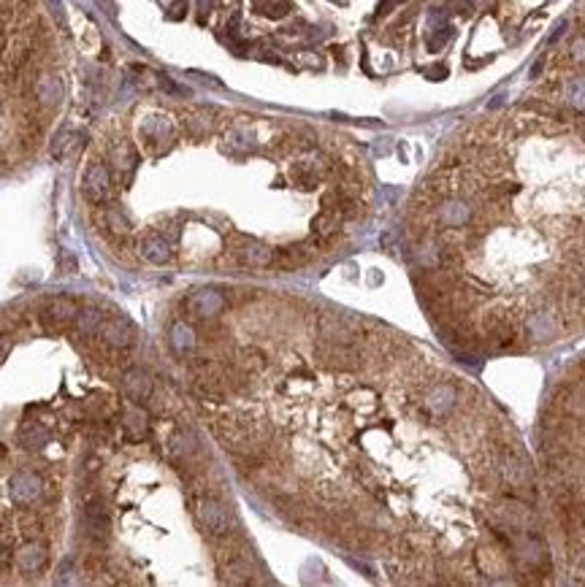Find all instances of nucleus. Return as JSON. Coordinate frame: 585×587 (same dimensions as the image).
Returning <instances> with one entry per match:
<instances>
[{"label":"nucleus","mask_w":585,"mask_h":587,"mask_svg":"<svg viewBox=\"0 0 585 587\" xmlns=\"http://www.w3.org/2000/svg\"><path fill=\"white\" fill-rule=\"evenodd\" d=\"M125 431L130 433L133 441H139V438L146 436V415H144L139 406H133V409L125 412Z\"/></svg>","instance_id":"6ab92c4d"},{"label":"nucleus","mask_w":585,"mask_h":587,"mask_svg":"<svg viewBox=\"0 0 585 587\" xmlns=\"http://www.w3.org/2000/svg\"><path fill=\"white\" fill-rule=\"evenodd\" d=\"M41 496V479L30 471H19L11 479V498L17 503H33Z\"/></svg>","instance_id":"6e6552de"},{"label":"nucleus","mask_w":585,"mask_h":587,"mask_svg":"<svg viewBox=\"0 0 585 587\" xmlns=\"http://www.w3.org/2000/svg\"><path fill=\"white\" fill-rule=\"evenodd\" d=\"M239 258L244 260L247 265L263 268V265H271V263H274V249H268L266 244H260V241H244L239 246Z\"/></svg>","instance_id":"9d476101"},{"label":"nucleus","mask_w":585,"mask_h":587,"mask_svg":"<svg viewBox=\"0 0 585 587\" xmlns=\"http://www.w3.org/2000/svg\"><path fill=\"white\" fill-rule=\"evenodd\" d=\"M317 358L322 365L341 368V371L355 368V365L360 363V355H358L355 346H350V341H328V344H322L317 349Z\"/></svg>","instance_id":"f03ea898"},{"label":"nucleus","mask_w":585,"mask_h":587,"mask_svg":"<svg viewBox=\"0 0 585 587\" xmlns=\"http://www.w3.org/2000/svg\"><path fill=\"white\" fill-rule=\"evenodd\" d=\"M567 101L577 108H585V76L574 79L572 84L567 87Z\"/></svg>","instance_id":"412c9836"},{"label":"nucleus","mask_w":585,"mask_h":587,"mask_svg":"<svg viewBox=\"0 0 585 587\" xmlns=\"http://www.w3.org/2000/svg\"><path fill=\"white\" fill-rule=\"evenodd\" d=\"M258 8H260V14H266V17L279 19L290 11V3H287V0H274L271 6H258Z\"/></svg>","instance_id":"4be33fe9"},{"label":"nucleus","mask_w":585,"mask_h":587,"mask_svg":"<svg viewBox=\"0 0 585 587\" xmlns=\"http://www.w3.org/2000/svg\"><path fill=\"white\" fill-rule=\"evenodd\" d=\"M122 387H125V393H127L130 400L144 403L146 398L152 396V377H149L144 368H130V371H125Z\"/></svg>","instance_id":"0eeeda50"},{"label":"nucleus","mask_w":585,"mask_h":587,"mask_svg":"<svg viewBox=\"0 0 585 587\" xmlns=\"http://www.w3.org/2000/svg\"><path fill=\"white\" fill-rule=\"evenodd\" d=\"M141 255L149 263H155V265H163V263H168L171 260V244L165 241L163 236H144L141 239Z\"/></svg>","instance_id":"9b49d317"},{"label":"nucleus","mask_w":585,"mask_h":587,"mask_svg":"<svg viewBox=\"0 0 585 587\" xmlns=\"http://www.w3.org/2000/svg\"><path fill=\"white\" fill-rule=\"evenodd\" d=\"M455 400H458L455 387H450V384H436V387L426 396V409L434 417H444L447 412H453Z\"/></svg>","instance_id":"1a4fd4ad"},{"label":"nucleus","mask_w":585,"mask_h":587,"mask_svg":"<svg viewBox=\"0 0 585 587\" xmlns=\"http://www.w3.org/2000/svg\"><path fill=\"white\" fill-rule=\"evenodd\" d=\"M76 314H79V306L73 303L68 295H57V298H52L49 303H46V309H44V320L52 325L54 330L65 328V325H71L73 320H76Z\"/></svg>","instance_id":"20e7f679"},{"label":"nucleus","mask_w":585,"mask_h":587,"mask_svg":"<svg viewBox=\"0 0 585 587\" xmlns=\"http://www.w3.org/2000/svg\"><path fill=\"white\" fill-rule=\"evenodd\" d=\"M98 333L103 336L106 344L120 346V349H125V346H130L136 341V328H133L125 317H111L106 322H101V330H98Z\"/></svg>","instance_id":"39448f33"},{"label":"nucleus","mask_w":585,"mask_h":587,"mask_svg":"<svg viewBox=\"0 0 585 587\" xmlns=\"http://www.w3.org/2000/svg\"><path fill=\"white\" fill-rule=\"evenodd\" d=\"M182 14H184V0H177V6H174V11H171V17L182 19Z\"/></svg>","instance_id":"a878e982"},{"label":"nucleus","mask_w":585,"mask_h":587,"mask_svg":"<svg viewBox=\"0 0 585 587\" xmlns=\"http://www.w3.org/2000/svg\"><path fill=\"white\" fill-rule=\"evenodd\" d=\"M195 515L198 522L203 525V531L212 536H228L233 531V519L231 512L214 498H201L195 503Z\"/></svg>","instance_id":"f257e3e1"},{"label":"nucleus","mask_w":585,"mask_h":587,"mask_svg":"<svg viewBox=\"0 0 585 587\" xmlns=\"http://www.w3.org/2000/svg\"><path fill=\"white\" fill-rule=\"evenodd\" d=\"M76 144H79V136L65 133L63 139H57V144H54V157H65L71 152V146H76Z\"/></svg>","instance_id":"5701e85b"},{"label":"nucleus","mask_w":585,"mask_h":587,"mask_svg":"<svg viewBox=\"0 0 585 587\" xmlns=\"http://www.w3.org/2000/svg\"><path fill=\"white\" fill-rule=\"evenodd\" d=\"M526 328H529V333H531L534 339H550L555 333V322H553V317H550L548 311H536V314L529 317Z\"/></svg>","instance_id":"2eb2a0df"},{"label":"nucleus","mask_w":585,"mask_h":587,"mask_svg":"<svg viewBox=\"0 0 585 587\" xmlns=\"http://www.w3.org/2000/svg\"><path fill=\"white\" fill-rule=\"evenodd\" d=\"M106 220H108V225H111V230H114V233H127V220H125L117 208H111V211H108Z\"/></svg>","instance_id":"b1692460"},{"label":"nucleus","mask_w":585,"mask_h":587,"mask_svg":"<svg viewBox=\"0 0 585 587\" xmlns=\"http://www.w3.org/2000/svg\"><path fill=\"white\" fill-rule=\"evenodd\" d=\"M472 220V206L463 203V201H447L442 208H439V222L450 225V227H461Z\"/></svg>","instance_id":"f8f14e48"},{"label":"nucleus","mask_w":585,"mask_h":587,"mask_svg":"<svg viewBox=\"0 0 585 587\" xmlns=\"http://www.w3.org/2000/svg\"><path fill=\"white\" fill-rule=\"evenodd\" d=\"M572 54H574L577 60H585V38L574 41V46H572Z\"/></svg>","instance_id":"393cba45"},{"label":"nucleus","mask_w":585,"mask_h":587,"mask_svg":"<svg viewBox=\"0 0 585 587\" xmlns=\"http://www.w3.org/2000/svg\"><path fill=\"white\" fill-rule=\"evenodd\" d=\"M222 306H225V298H222L220 290H214V287L195 290V293L187 298V309L193 311V314H198V317H203V320H206V317H214V314H220Z\"/></svg>","instance_id":"7ed1b4c3"},{"label":"nucleus","mask_w":585,"mask_h":587,"mask_svg":"<svg viewBox=\"0 0 585 587\" xmlns=\"http://www.w3.org/2000/svg\"><path fill=\"white\" fill-rule=\"evenodd\" d=\"M49 441V431L41 428V425H33V428H25L22 431V444L27 449H41Z\"/></svg>","instance_id":"aec40b11"},{"label":"nucleus","mask_w":585,"mask_h":587,"mask_svg":"<svg viewBox=\"0 0 585 587\" xmlns=\"http://www.w3.org/2000/svg\"><path fill=\"white\" fill-rule=\"evenodd\" d=\"M84 531L92 538H106L108 534V517L101 509H87L84 512Z\"/></svg>","instance_id":"a211bd4d"},{"label":"nucleus","mask_w":585,"mask_h":587,"mask_svg":"<svg viewBox=\"0 0 585 587\" xmlns=\"http://www.w3.org/2000/svg\"><path fill=\"white\" fill-rule=\"evenodd\" d=\"M101 322H103V314L95 309V306H87V309H79L76 314V328L84 336H92L101 330Z\"/></svg>","instance_id":"dca6fc26"},{"label":"nucleus","mask_w":585,"mask_h":587,"mask_svg":"<svg viewBox=\"0 0 585 587\" xmlns=\"http://www.w3.org/2000/svg\"><path fill=\"white\" fill-rule=\"evenodd\" d=\"M168 341L177 349L179 355H187L195 349V333L187 322H174L171 330H168Z\"/></svg>","instance_id":"4468645a"},{"label":"nucleus","mask_w":585,"mask_h":587,"mask_svg":"<svg viewBox=\"0 0 585 587\" xmlns=\"http://www.w3.org/2000/svg\"><path fill=\"white\" fill-rule=\"evenodd\" d=\"M339 222H341V214H339L336 208H322L317 217H315L312 227H315V233H320V236H334L339 230Z\"/></svg>","instance_id":"f3484780"},{"label":"nucleus","mask_w":585,"mask_h":587,"mask_svg":"<svg viewBox=\"0 0 585 587\" xmlns=\"http://www.w3.org/2000/svg\"><path fill=\"white\" fill-rule=\"evenodd\" d=\"M46 563V550H44V544H38V541H30V544H25L22 550L17 553V566L22 571H38L41 566Z\"/></svg>","instance_id":"ddd939ff"},{"label":"nucleus","mask_w":585,"mask_h":587,"mask_svg":"<svg viewBox=\"0 0 585 587\" xmlns=\"http://www.w3.org/2000/svg\"><path fill=\"white\" fill-rule=\"evenodd\" d=\"M108 187H111V176H108V168L103 163H95L89 165L87 173H84V192H87L89 201H103L108 195Z\"/></svg>","instance_id":"423d86ee"}]
</instances>
